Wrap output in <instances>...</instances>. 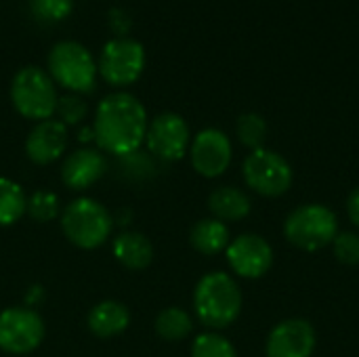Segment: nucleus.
I'll return each mask as SVG.
<instances>
[{
	"label": "nucleus",
	"mask_w": 359,
	"mask_h": 357,
	"mask_svg": "<svg viewBox=\"0 0 359 357\" xmlns=\"http://www.w3.org/2000/svg\"><path fill=\"white\" fill-rule=\"evenodd\" d=\"M90 126L95 130L97 147L120 160L141 149L149 118L145 105L135 95L118 90L99 101Z\"/></svg>",
	"instance_id": "f257e3e1"
},
{
	"label": "nucleus",
	"mask_w": 359,
	"mask_h": 357,
	"mask_svg": "<svg viewBox=\"0 0 359 357\" xmlns=\"http://www.w3.org/2000/svg\"><path fill=\"white\" fill-rule=\"evenodd\" d=\"M244 295L240 284L227 271L202 276L194 288V314L208 330L229 328L242 314Z\"/></svg>",
	"instance_id": "f03ea898"
},
{
	"label": "nucleus",
	"mask_w": 359,
	"mask_h": 357,
	"mask_svg": "<svg viewBox=\"0 0 359 357\" xmlns=\"http://www.w3.org/2000/svg\"><path fill=\"white\" fill-rule=\"evenodd\" d=\"M114 217L95 198L80 196L63 206L59 225L69 244L80 250H95L103 246L114 234Z\"/></svg>",
	"instance_id": "7ed1b4c3"
},
{
	"label": "nucleus",
	"mask_w": 359,
	"mask_h": 357,
	"mask_svg": "<svg viewBox=\"0 0 359 357\" xmlns=\"http://www.w3.org/2000/svg\"><path fill=\"white\" fill-rule=\"evenodd\" d=\"M48 76L67 93L88 95L97 86L99 67L90 50L76 40H61L48 53Z\"/></svg>",
	"instance_id": "20e7f679"
},
{
	"label": "nucleus",
	"mask_w": 359,
	"mask_h": 357,
	"mask_svg": "<svg viewBox=\"0 0 359 357\" xmlns=\"http://www.w3.org/2000/svg\"><path fill=\"white\" fill-rule=\"evenodd\" d=\"M59 93L46 69L36 65L21 67L11 80V103L19 116L32 122L55 118Z\"/></svg>",
	"instance_id": "39448f33"
},
{
	"label": "nucleus",
	"mask_w": 359,
	"mask_h": 357,
	"mask_svg": "<svg viewBox=\"0 0 359 357\" xmlns=\"http://www.w3.org/2000/svg\"><path fill=\"white\" fill-rule=\"evenodd\" d=\"M339 234V219L334 210L324 204H301L284 221V238L297 250L318 252L334 242Z\"/></svg>",
	"instance_id": "423d86ee"
},
{
	"label": "nucleus",
	"mask_w": 359,
	"mask_h": 357,
	"mask_svg": "<svg viewBox=\"0 0 359 357\" xmlns=\"http://www.w3.org/2000/svg\"><path fill=\"white\" fill-rule=\"evenodd\" d=\"M242 177L248 189L263 198H280L290 191L294 183V170L290 162L267 147L255 149L244 158Z\"/></svg>",
	"instance_id": "0eeeda50"
},
{
	"label": "nucleus",
	"mask_w": 359,
	"mask_h": 357,
	"mask_svg": "<svg viewBox=\"0 0 359 357\" xmlns=\"http://www.w3.org/2000/svg\"><path fill=\"white\" fill-rule=\"evenodd\" d=\"M44 337L46 324L34 307L15 305L0 311V351L27 356L42 345Z\"/></svg>",
	"instance_id": "6e6552de"
},
{
	"label": "nucleus",
	"mask_w": 359,
	"mask_h": 357,
	"mask_svg": "<svg viewBox=\"0 0 359 357\" xmlns=\"http://www.w3.org/2000/svg\"><path fill=\"white\" fill-rule=\"evenodd\" d=\"M101 78L111 86H130L135 84L145 69V48L139 40L118 36L111 38L97 61Z\"/></svg>",
	"instance_id": "1a4fd4ad"
},
{
	"label": "nucleus",
	"mask_w": 359,
	"mask_h": 357,
	"mask_svg": "<svg viewBox=\"0 0 359 357\" xmlns=\"http://www.w3.org/2000/svg\"><path fill=\"white\" fill-rule=\"evenodd\" d=\"M147 151L154 160L160 162H179L185 158L191 145L189 124L183 116L175 112H162L149 120L145 135Z\"/></svg>",
	"instance_id": "9d476101"
},
{
	"label": "nucleus",
	"mask_w": 359,
	"mask_h": 357,
	"mask_svg": "<svg viewBox=\"0 0 359 357\" xmlns=\"http://www.w3.org/2000/svg\"><path fill=\"white\" fill-rule=\"evenodd\" d=\"M187 154L194 170L204 179H217L225 175L233 160L231 141L219 128H204L196 137H191Z\"/></svg>",
	"instance_id": "9b49d317"
},
{
	"label": "nucleus",
	"mask_w": 359,
	"mask_h": 357,
	"mask_svg": "<svg viewBox=\"0 0 359 357\" xmlns=\"http://www.w3.org/2000/svg\"><path fill=\"white\" fill-rule=\"evenodd\" d=\"M225 259L238 278L259 280L273 267V248L259 234H242L231 238L225 250Z\"/></svg>",
	"instance_id": "f8f14e48"
},
{
	"label": "nucleus",
	"mask_w": 359,
	"mask_h": 357,
	"mask_svg": "<svg viewBox=\"0 0 359 357\" xmlns=\"http://www.w3.org/2000/svg\"><path fill=\"white\" fill-rule=\"evenodd\" d=\"M318 345V335L311 322L303 318L282 320L271 328L265 341L267 357H311Z\"/></svg>",
	"instance_id": "ddd939ff"
},
{
	"label": "nucleus",
	"mask_w": 359,
	"mask_h": 357,
	"mask_svg": "<svg viewBox=\"0 0 359 357\" xmlns=\"http://www.w3.org/2000/svg\"><path fill=\"white\" fill-rule=\"evenodd\" d=\"M67 145H69L67 126L61 124L57 118H48V120L36 122L34 128L27 133L25 156L32 164L48 166L65 156Z\"/></svg>",
	"instance_id": "4468645a"
},
{
	"label": "nucleus",
	"mask_w": 359,
	"mask_h": 357,
	"mask_svg": "<svg viewBox=\"0 0 359 357\" xmlns=\"http://www.w3.org/2000/svg\"><path fill=\"white\" fill-rule=\"evenodd\" d=\"M107 173V158L99 147H78L61 164V183L72 191H86Z\"/></svg>",
	"instance_id": "2eb2a0df"
},
{
	"label": "nucleus",
	"mask_w": 359,
	"mask_h": 357,
	"mask_svg": "<svg viewBox=\"0 0 359 357\" xmlns=\"http://www.w3.org/2000/svg\"><path fill=\"white\" fill-rule=\"evenodd\" d=\"M86 326L97 339H116L130 326V311L120 301H99L90 307L86 316Z\"/></svg>",
	"instance_id": "dca6fc26"
},
{
	"label": "nucleus",
	"mask_w": 359,
	"mask_h": 357,
	"mask_svg": "<svg viewBox=\"0 0 359 357\" xmlns=\"http://www.w3.org/2000/svg\"><path fill=\"white\" fill-rule=\"evenodd\" d=\"M114 259L128 271H143L154 261V244L141 231H122L111 240Z\"/></svg>",
	"instance_id": "f3484780"
},
{
	"label": "nucleus",
	"mask_w": 359,
	"mask_h": 357,
	"mask_svg": "<svg viewBox=\"0 0 359 357\" xmlns=\"http://www.w3.org/2000/svg\"><path fill=\"white\" fill-rule=\"evenodd\" d=\"M208 210L223 223H238L252 210L250 196L236 185H221L208 196Z\"/></svg>",
	"instance_id": "a211bd4d"
},
{
	"label": "nucleus",
	"mask_w": 359,
	"mask_h": 357,
	"mask_svg": "<svg viewBox=\"0 0 359 357\" xmlns=\"http://www.w3.org/2000/svg\"><path fill=\"white\" fill-rule=\"evenodd\" d=\"M231 242V234H229V225L208 217V219H200L191 231H189V244L196 252L204 255V257H215L219 252H225L227 246Z\"/></svg>",
	"instance_id": "6ab92c4d"
},
{
	"label": "nucleus",
	"mask_w": 359,
	"mask_h": 357,
	"mask_svg": "<svg viewBox=\"0 0 359 357\" xmlns=\"http://www.w3.org/2000/svg\"><path fill=\"white\" fill-rule=\"evenodd\" d=\"M27 213V194L11 177H0V227L19 223Z\"/></svg>",
	"instance_id": "aec40b11"
},
{
	"label": "nucleus",
	"mask_w": 359,
	"mask_h": 357,
	"mask_svg": "<svg viewBox=\"0 0 359 357\" xmlns=\"http://www.w3.org/2000/svg\"><path fill=\"white\" fill-rule=\"evenodd\" d=\"M154 330L162 341L181 343L194 332V318L181 307H166L156 316Z\"/></svg>",
	"instance_id": "412c9836"
},
{
	"label": "nucleus",
	"mask_w": 359,
	"mask_h": 357,
	"mask_svg": "<svg viewBox=\"0 0 359 357\" xmlns=\"http://www.w3.org/2000/svg\"><path fill=\"white\" fill-rule=\"evenodd\" d=\"M267 122L261 114L257 112H246L238 118V124H236V135H238V141L248 147L250 151L255 149H261L265 147V141H267Z\"/></svg>",
	"instance_id": "4be33fe9"
},
{
	"label": "nucleus",
	"mask_w": 359,
	"mask_h": 357,
	"mask_svg": "<svg viewBox=\"0 0 359 357\" xmlns=\"http://www.w3.org/2000/svg\"><path fill=\"white\" fill-rule=\"evenodd\" d=\"M61 200L55 191L48 189H36L27 196V217L36 223H50L61 217Z\"/></svg>",
	"instance_id": "5701e85b"
},
{
	"label": "nucleus",
	"mask_w": 359,
	"mask_h": 357,
	"mask_svg": "<svg viewBox=\"0 0 359 357\" xmlns=\"http://www.w3.org/2000/svg\"><path fill=\"white\" fill-rule=\"evenodd\" d=\"M191 357H238L233 343L221 332L208 330L194 339Z\"/></svg>",
	"instance_id": "b1692460"
},
{
	"label": "nucleus",
	"mask_w": 359,
	"mask_h": 357,
	"mask_svg": "<svg viewBox=\"0 0 359 357\" xmlns=\"http://www.w3.org/2000/svg\"><path fill=\"white\" fill-rule=\"evenodd\" d=\"M88 114V105L84 101L82 95H76V93H67L63 97H59L57 101V109H55V116L61 124H65L67 128L69 126H78Z\"/></svg>",
	"instance_id": "393cba45"
},
{
	"label": "nucleus",
	"mask_w": 359,
	"mask_h": 357,
	"mask_svg": "<svg viewBox=\"0 0 359 357\" xmlns=\"http://www.w3.org/2000/svg\"><path fill=\"white\" fill-rule=\"evenodd\" d=\"M332 252L341 265H347V267L359 265V234L339 231L332 242Z\"/></svg>",
	"instance_id": "a878e982"
},
{
	"label": "nucleus",
	"mask_w": 359,
	"mask_h": 357,
	"mask_svg": "<svg viewBox=\"0 0 359 357\" xmlns=\"http://www.w3.org/2000/svg\"><path fill=\"white\" fill-rule=\"evenodd\" d=\"M29 6L42 21H61L72 13L74 0H29Z\"/></svg>",
	"instance_id": "bb28decb"
},
{
	"label": "nucleus",
	"mask_w": 359,
	"mask_h": 357,
	"mask_svg": "<svg viewBox=\"0 0 359 357\" xmlns=\"http://www.w3.org/2000/svg\"><path fill=\"white\" fill-rule=\"evenodd\" d=\"M347 217L355 227H359V187L347 196Z\"/></svg>",
	"instance_id": "cd10ccee"
},
{
	"label": "nucleus",
	"mask_w": 359,
	"mask_h": 357,
	"mask_svg": "<svg viewBox=\"0 0 359 357\" xmlns=\"http://www.w3.org/2000/svg\"><path fill=\"white\" fill-rule=\"evenodd\" d=\"M78 143H80L82 147L95 143V130H93V126H84V128L78 130Z\"/></svg>",
	"instance_id": "c85d7f7f"
}]
</instances>
